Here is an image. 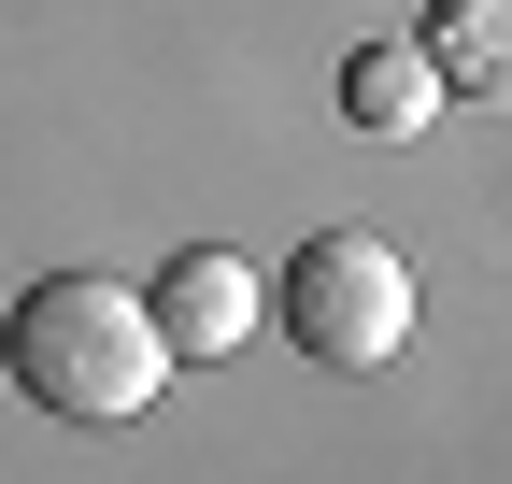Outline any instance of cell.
<instances>
[{
	"label": "cell",
	"mask_w": 512,
	"mask_h": 484,
	"mask_svg": "<svg viewBox=\"0 0 512 484\" xmlns=\"http://www.w3.org/2000/svg\"><path fill=\"white\" fill-rule=\"evenodd\" d=\"M0 371H15L43 413H72V428H114V413H143L171 385V356L143 328V285L114 271H43L15 314H0Z\"/></svg>",
	"instance_id": "cell-1"
},
{
	"label": "cell",
	"mask_w": 512,
	"mask_h": 484,
	"mask_svg": "<svg viewBox=\"0 0 512 484\" xmlns=\"http://www.w3.org/2000/svg\"><path fill=\"white\" fill-rule=\"evenodd\" d=\"M271 328L313 356V371H384V356L413 342V271H399V242H370V228H313L285 285H271Z\"/></svg>",
	"instance_id": "cell-2"
},
{
	"label": "cell",
	"mask_w": 512,
	"mask_h": 484,
	"mask_svg": "<svg viewBox=\"0 0 512 484\" xmlns=\"http://www.w3.org/2000/svg\"><path fill=\"white\" fill-rule=\"evenodd\" d=\"M143 328H157L171 371L242 356V342H256V271L228 257V242H185V257H157V285H143Z\"/></svg>",
	"instance_id": "cell-3"
},
{
	"label": "cell",
	"mask_w": 512,
	"mask_h": 484,
	"mask_svg": "<svg viewBox=\"0 0 512 484\" xmlns=\"http://www.w3.org/2000/svg\"><path fill=\"white\" fill-rule=\"evenodd\" d=\"M342 114H356L370 143H399V129L441 114V72H427L413 43H356V57H342Z\"/></svg>",
	"instance_id": "cell-4"
},
{
	"label": "cell",
	"mask_w": 512,
	"mask_h": 484,
	"mask_svg": "<svg viewBox=\"0 0 512 484\" xmlns=\"http://www.w3.org/2000/svg\"><path fill=\"white\" fill-rule=\"evenodd\" d=\"M413 57H427L441 86H498V72H512V0H441Z\"/></svg>",
	"instance_id": "cell-5"
}]
</instances>
